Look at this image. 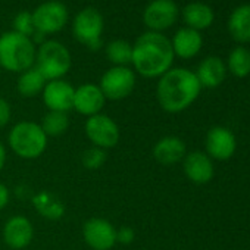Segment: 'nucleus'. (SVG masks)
Returning <instances> with one entry per match:
<instances>
[{
	"mask_svg": "<svg viewBox=\"0 0 250 250\" xmlns=\"http://www.w3.org/2000/svg\"><path fill=\"white\" fill-rule=\"evenodd\" d=\"M11 200V191L6 184L0 181V210H3Z\"/></svg>",
	"mask_w": 250,
	"mask_h": 250,
	"instance_id": "obj_31",
	"label": "nucleus"
},
{
	"mask_svg": "<svg viewBox=\"0 0 250 250\" xmlns=\"http://www.w3.org/2000/svg\"><path fill=\"white\" fill-rule=\"evenodd\" d=\"M104 20L103 15L91 6L81 9L72 21V34L78 43L90 50H99L103 44Z\"/></svg>",
	"mask_w": 250,
	"mask_h": 250,
	"instance_id": "obj_6",
	"label": "nucleus"
},
{
	"mask_svg": "<svg viewBox=\"0 0 250 250\" xmlns=\"http://www.w3.org/2000/svg\"><path fill=\"white\" fill-rule=\"evenodd\" d=\"M106 58L113 66H130L133 56V44L128 40L115 39L106 46Z\"/></svg>",
	"mask_w": 250,
	"mask_h": 250,
	"instance_id": "obj_24",
	"label": "nucleus"
},
{
	"mask_svg": "<svg viewBox=\"0 0 250 250\" xmlns=\"http://www.w3.org/2000/svg\"><path fill=\"white\" fill-rule=\"evenodd\" d=\"M34 66L47 81L62 80L72 68V55L63 43L47 39L37 47Z\"/></svg>",
	"mask_w": 250,
	"mask_h": 250,
	"instance_id": "obj_5",
	"label": "nucleus"
},
{
	"mask_svg": "<svg viewBox=\"0 0 250 250\" xmlns=\"http://www.w3.org/2000/svg\"><path fill=\"white\" fill-rule=\"evenodd\" d=\"M49 137L44 134L40 124L33 121L17 122L8 134L11 150L21 159L33 161L40 158L47 149Z\"/></svg>",
	"mask_w": 250,
	"mask_h": 250,
	"instance_id": "obj_4",
	"label": "nucleus"
},
{
	"mask_svg": "<svg viewBox=\"0 0 250 250\" xmlns=\"http://www.w3.org/2000/svg\"><path fill=\"white\" fill-rule=\"evenodd\" d=\"M44 134L47 137H61L69 128V116L65 112H55L49 110L40 124Z\"/></svg>",
	"mask_w": 250,
	"mask_h": 250,
	"instance_id": "obj_25",
	"label": "nucleus"
},
{
	"mask_svg": "<svg viewBox=\"0 0 250 250\" xmlns=\"http://www.w3.org/2000/svg\"><path fill=\"white\" fill-rule=\"evenodd\" d=\"M12 31L22 34V36H27V37H31L36 31L31 12L22 11V12L17 14L14 21H12Z\"/></svg>",
	"mask_w": 250,
	"mask_h": 250,
	"instance_id": "obj_28",
	"label": "nucleus"
},
{
	"mask_svg": "<svg viewBox=\"0 0 250 250\" xmlns=\"http://www.w3.org/2000/svg\"><path fill=\"white\" fill-rule=\"evenodd\" d=\"M74 94L75 87L62 78L47 81L42 93V99L47 110L68 113L69 110H72L74 106Z\"/></svg>",
	"mask_w": 250,
	"mask_h": 250,
	"instance_id": "obj_12",
	"label": "nucleus"
},
{
	"mask_svg": "<svg viewBox=\"0 0 250 250\" xmlns=\"http://www.w3.org/2000/svg\"><path fill=\"white\" fill-rule=\"evenodd\" d=\"M227 66L237 78H244L250 74V50L244 46L234 47L228 55Z\"/></svg>",
	"mask_w": 250,
	"mask_h": 250,
	"instance_id": "obj_26",
	"label": "nucleus"
},
{
	"mask_svg": "<svg viewBox=\"0 0 250 250\" xmlns=\"http://www.w3.org/2000/svg\"><path fill=\"white\" fill-rule=\"evenodd\" d=\"M46 83L47 80L43 77V74L36 66H33L20 74L17 81V90L22 97L33 99L43 93Z\"/></svg>",
	"mask_w": 250,
	"mask_h": 250,
	"instance_id": "obj_23",
	"label": "nucleus"
},
{
	"mask_svg": "<svg viewBox=\"0 0 250 250\" xmlns=\"http://www.w3.org/2000/svg\"><path fill=\"white\" fill-rule=\"evenodd\" d=\"M12 119V107L11 103L0 96V130H3L5 127H8V124Z\"/></svg>",
	"mask_w": 250,
	"mask_h": 250,
	"instance_id": "obj_29",
	"label": "nucleus"
},
{
	"mask_svg": "<svg viewBox=\"0 0 250 250\" xmlns=\"http://www.w3.org/2000/svg\"><path fill=\"white\" fill-rule=\"evenodd\" d=\"M183 20L188 28L202 31V30L209 28L213 24L215 14L209 5H206L203 2H191L184 6Z\"/></svg>",
	"mask_w": 250,
	"mask_h": 250,
	"instance_id": "obj_20",
	"label": "nucleus"
},
{
	"mask_svg": "<svg viewBox=\"0 0 250 250\" xmlns=\"http://www.w3.org/2000/svg\"><path fill=\"white\" fill-rule=\"evenodd\" d=\"M134 238H136V231L128 225H122L116 229V243L131 244Z\"/></svg>",
	"mask_w": 250,
	"mask_h": 250,
	"instance_id": "obj_30",
	"label": "nucleus"
},
{
	"mask_svg": "<svg viewBox=\"0 0 250 250\" xmlns=\"http://www.w3.org/2000/svg\"><path fill=\"white\" fill-rule=\"evenodd\" d=\"M186 145L180 137L167 136L158 140L153 146V158L158 164L171 167L178 164L186 156Z\"/></svg>",
	"mask_w": 250,
	"mask_h": 250,
	"instance_id": "obj_18",
	"label": "nucleus"
},
{
	"mask_svg": "<svg viewBox=\"0 0 250 250\" xmlns=\"http://www.w3.org/2000/svg\"><path fill=\"white\" fill-rule=\"evenodd\" d=\"M0 74H2V68H0Z\"/></svg>",
	"mask_w": 250,
	"mask_h": 250,
	"instance_id": "obj_33",
	"label": "nucleus"
},
{
	"mask_svg": "<svg viewBox=\"0 0 250 250\" xmlns=\"http://www.w3.org/2000/svg\"><path fill=\"white\" fill-rule=\"evenodd\" d=\"M37 46L27 36L6 31L0 36V68L21 74L36 63Z\"/></svg>",
	"mask_w": 250,
	"mask_h": 250,
	"instance_id": "obj_3",
	"label": "nucleus"
},
{
	"mask_svg": "<svg viewBox=\"0 0 250 250\" xmlns=\"http://www.w3.org/2000/svg\"><path fill=\"white\" fill-rule=\"evenodd\" d=\"M171 46L175 56L181 59H191L196 55H199V52L202 50L203 37L200 31H196L188 27H183L174 34L171 40Z\"/></svg>",
	"mask_w": 250,
	"mask_h": 250,
	"instance_id": "obj_17",
	"label": "nucleus"
},
{
	"mask_svg": "<svg viewBox=\"0 0 250 250\" xmlns=\"http://www.w3.org/2000/svg\"><path fill=\"white\" fill-rule=\"evenodd\" d=\"M106 99L99 87V84L85 83L75 88L74 94V106L72 109L83 116H93L102 113L104 107Z\"/></svg>",
	"mask_w": 250,
	"mask_h": 250,
	"instance_id": "obj_14",
	"label": "nucleus"
},
{
	"mask_svg": "<svg viewBox=\"0 0 250 250\" xmlns=\"http://www.w3.org/2000/svg\"><path fill=\"white\" fill-rule=\"evenodd\" d=\"M83 238L93 250H112L116 244V228L104 218H90L83 225Z\"/></svg>",
	"mask_w": 250,
	"mask_h": 250,
	"instance_id": "obj_11",
	"label": "nucleus"
},
{
	"mask_svg": "<svg viewBox=\"0 0 250 250\" xmlns=\"http://www.w3.org/2000/svg\"><path fill=\"white\" fill-rule=\"evenodd\" d=\"M34 209L39 212L40 216L46 218V219H61L65 215V205L63 202L53 193L47 191V190H42L39 193H36L31 199Z\"/></svg>",
	"mask_w": 250,
	"mask_h": 250,
	"instance_id": "obj_22",
	"label": "nucleus"
},
{
	"mask_svg": "<svg viewBox=\"0 0 250 250\" xmlns=\"http://www.w3.org/2000/svg\"><path fill=\"white\" fill-rule=\"evenodd\" d=\"M84 133L94 147L109 150L113 149L121 139L118 124L104 113H97L85 119Z\"/></svg>",
	"mask_w": 250,
	"mask_h": 250,
	"instance_id": "obj_9",
	"label": "nucleus"
},
{
	"mask_svg": "<svg viewBox=\"0 0 250 250\" xmlns=\"http://www.w3.org/2000/svg\"><path fill=\"white\" fill-rule=\"evenodd\" d=\"M175 55L164 33L146 31L133 43L131 66L143 78H159L172 68Z\"/></svg>",
	"mask_w": 250,
	"mask_h": 250,
	"instance_id": "obj_1",
	"label": "nucleus"
},
{
	"mask_svg": "<svg viewBox=\"0 0 250 250\" xmlns=\"http://www.w3.org/2000/svg\"><path fill=\"white\" fill-rule=\"evenodd\" d=\"M33 21L36 31L43 33L46 37L62 31L69 20V12L61 0H47L40 3L33 12Z\"/></svg>",
	"mask_w": 250,
	"mask_h": 250,
	"instance_id": "obj_8",
	"label": "nucleus"
},
{
	"mask_svg": "<svg viewBox=\"0 0 250 250\" xmlns=\"http://www.w3.org/2000/svg\"><path fill=\"white\" fill-rule=\"evenodd\" d=\"M194 74L202 87L215 88L224 83L227 75V65L218 56H208L199 63Z\"/></svg>",
	"mask_w": 250,
	"mask_h": 250,
	"instance_id": "obj_19",
	"label": "nucleus"
},
{
	"mask_svg": "<svg viewBox=\"0 0 250 250\" xmlns=\"http://www.w3.org/2000/svg\"><path fill=\"white\" fill-rule=\"evenodd\" d=\"M137 74L130 66H112L103 72L99 87L106 100H124L134 91Z\"/></svg>",
	"mask_w": 250,
	"mask_h": 250,
	"instance_id": "obj_7",
	"label": "nucleus"
},
{
	"mask_svg": "<svg viewBox=\"0 0 250 250\" xmlns=\"http://www.w3.org/2000/svg\"><path fill=\"white\" fill-rule=\"evenodd\" d=\"M178 15L180 9L174 0H152L143 11V22L149 31L164 33L177 22Z\"/></svg>",
	"mask_w": 250,
	"mask_h": 250,
	"instance_id": "obj_10",
	"label": "nucleus"
},
{
	"mask_svg": "<svg viewBox=\"0 0 250 250\" xmlns=\"http://www.w3.org/2000/svg\"><path fill=\"white\" fill-rule=\"evenodd\" d=\"M202 85L196 74L187 68H171L158 80L156 99L168 113H180L199 97Z\"/></svg>",
	"mask_w": 250,
	"mask_h": 250,
	"instance_id": "obj_2",
	"label": "nucleus"
},
{
	"mask_svg": "<svg viewBox=\"0 0 250 250\" xmlns=\"http://www.w3.org/2000/svg\"><path fill=\"white\" fill-rule=\"evenodd\" d=\"M106 161H107L106 150L94 147V146H91L87 150H84V153L81 156V162H83L84 168L90 169V171H96V169L102 168Z\"/></svg>",
	"mask_w": 250,
	"mask_h": 250,
	"instance_id": "obj_27",
	"label": "nucleus"
},
{
	"mask_svg": "<svg viewBox=\"0 0 250 250\" xmlns=\"http://www.w3.org/2000/svg\"><path fill=\"white\" fill-rule=\"evenodd\" d=\"M6 147H5V145L0 142V172L3 171V168H5V164H6Z\"/></svg>",
	"mask_w": 250,
	"mask_h": 250,
	"instance_id": "obj_32",
	"label": "nucleus"
},
{
	"mask_svg": "<svg viewBox=\"0 0 250 250\" xmlns=\"http://www.w3.org/2000/svg\"><path fill=\"white\" fill-rule=\"evenodd\" d=\"M228 33L238 43L250 42V3L237 6L228 18Z\"/></svg>",
	"mask_w": 250,
	"mask_h": 250,
	"instance_id": "obj_21",
	"label": "nucleus"
},
{
	"mask_svg": "<svg viewBox=\"0 0 250 250\" xmlns=\"http://www.w3.org/2000/svg\"><path fill=\"white\" fill-rule=\"evenodd\" d=\"M3 241L12 250H22L28 247L34 238L33 222L22 215L11 216L3 225Z\"/></svg>",
	"mask_w": 250,
	"mask_h": 250,
	"instance_id": "obj_13",
	"label": "nucleus"
},
{
	"mask_svg": "<svg viewBox=\"0 0 250 250\" xmlns=\"http://www.w3.org/2000/svg\"><path fill=\"white\" fill-rule=\"evenodd\" d=\"M206 155L212 159L227 161L229 159L237 147L234 134L225 127H213L206 136Z\"/></svg>",
	"mask_w": 250,
	"mask_h": 250,
	"instance_id": "obj_15",
	"label": "nucleus"
},
{
	"mask_svg": "<svg viewBox=\"0 0 250 250\" xmlns=\"http://www.w3.org/2000/svg\"><path fill=\"white\" fill-rule=\"evenodd\" d=\"M186 177L196 184H206L213 178L215 169L212 159L203 152H190L183 159Z\"/></svg>",
	"mask_w": 250,
	"mask_h": 250,
	"instance_id": "obj_16",
	"label": "nucleus"
}]
</instances>
